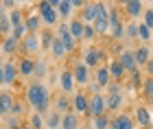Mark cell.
Wrapping results in <instances>:
<instances>
[{"mask_svg": "<svg viewBox=\"0 0 153 129\" xmlns=\"http://www.w3.org/2000/svg\"><path fill=\"white\" fill-rule=\"evenodd\" d=\"M109 123L112 120L107 118V114L105 116H96V118H92V129H109Z\"/></svg>", "mask_w": 153, "mask_h": 129, "instance_id": "obj_37", "label": "cell"}, {"mask_svg": "<svg viewBox=\"0 0 153 129\" xmlns=\"http://www.w3.org/2000/svg\"><path fill=\"white\" fill-rule=\"evenodd\" d=\"M55 37L64 42L66 50H68V55H70V53H74V48H76V39H74V37L70 35V29H68V22H61V24L57 26V29H55Z\"/></svg>", "mask_w": 153, "mask_h": 129, "instance_id": "obj_5", "label": "cell"}, {"mask_svg": "<svg viewBox=\"0 0 153 129\" xmlns=\"http://www.w3.org/2000/svg\"><path fill=\"white\" fill-rule=\"evenodd\" d=\"M134 57H136L138 68H144V66H147V64L151 62V50H149V46L140 44L138 48H134Z\"/></svg>", "mask_w": 153, "mask_h": 129, "instance_id": "obj_18", "label": "cell"}, {"mask_svg": "<svg viewBox=\"0 0 153 129\" xmlns=\"http://www.w3.org/2000/svg\"><path fill=\"white\" fill-rule=\"evenodd\" d=\"M13 103H16V99H13V94L11 92H2L0 90V118H4V116H9L11 114V107Z\"/></svg>", "mask_w": 153, "mask_h": 129, "instance_id": "obj_16", "label": "cell"}, {"mask_svg": "<svg viewBox=\"0 0 153 129\" xmlns=\"http://www.w3.org/2000/svg\"><path fill=\"white\" fill-rule=\"evenodd\" d=\"M94 37H96L94 26H92V24H85V31H83V39H85V42H92Z\"/></svg>", "mask_w": 153, "mask_h": 129, "instance_id": "obj_41", "label": "cell"}, {"mask_svg": "<svg viewBox=\"0 0 153 129\" xmlns=\"http://www.w3.org/2000/svg\"><path fill=\"white\" fill-rule=\"evenodd\" d=\"M149 105H151V107H153V96H149Z\"/></svg>", "mask_w": 153, "mask_h": 129, "instance_id": "obj_48", "label": "cell"}, {"mask_svg": "<svg viewBox=\"0 0 153 129\" xmlns=\"http://www.w3.org/2000/svg\"><path fill=\"white\" fill-rule=\"evenodd\" d=\"M138 37V22H125V39H136Z\"/></svg>", "mask_w": 153, "mask_h": 129, "instance_id": "obj_34", "label": "cell"}, {"mask_svg": "<svg viewBox=\"0 0 153 129\" xmlns=\"http://www.w3.org/2000/svg\"><path fill=\"white\" fill-rule=\"evenodd\" d=\"M4 85V72H2V68H0V87Z\"/></svg>", "mask_w": 153, "mask_h": 129, "instance_id": "obj_47", "label": "cell"}, {"mask_svg": "<svg viewBox=\"0 0 153 129\" xmlns=\"http://www.w3.org/2000/svg\"><path fill=\"white\" fill-rule=\"evenodd\" d=\"M4 66V62H2V55H0V68H2Z\"/></svg>", "mask_w": 153, "mask_h": 129, "instance_id": "obj_49", "label": "cell"}, {"mask_svg": "<svg viewBox=\"0 0 153 129\" xmlns=\"http://www.w3.org/2000/svg\"><path fill=\"white\" fill-rule=\"evenodd\" d=\"M51 55H53L55 59H64V57L68 55V50H66V46H64L61 39L55 37V42H53V46H51Z\"/></svg>", "mask_w": 153, "mask_h": 129, "instance_id": "obj_29", "label": "cell"}, {"mask_svg": "<svg viewBox=\"0 0 153 129\" xmlns=\"http://www.w3.org/2000/svg\"><path fill=\"white\" fill-rule=\"evenodd\" d=\"M142 96H153V77H144V81H142Z\"/></svg>", "mask_w": 153, "mask_h": 129, "instance_id": "obj_38", "label": "cell"}, {"mask_svg": "<svg viewBox=\"0 0 153 129\" xmlns=\"http://www.w3.org/2000/svg\"><path fill=\"white\" fill-rule=\"evenodd\" d=\"M68 29H70V35L76 39V42H83V31H85V24H83L79 18H72L70 22H68Z\"/></svg>", "mask_w": 153, "mask_h": 129, "instance_id": "obj_23", "label": "cell"}, {"mask_svg": "<svg viewBox=\"0 0 153 129\" xmlns=\"http://www.w3.org/2000/svg\"><path fill=\"white\" fill-rule=\"evenodd\" d=\"M118 62L123 64V68H125V72H127V74H131V72H136V70H138V64H136L134 50H129V48L120 50V55H118Z\"/></svg>", "mask_w": 153, "mask_h": 129, "instance_id": "obj_12", "label": "cell"}, {"mask_svg": "<svg viewBox=\"0 0 153 129\" xmlns=\"http://www.w3.org/2000/svg\"><path fill=\"white\" fill-rule=\"evenodd\" d=\"M24 101H26V105L33 107V112L44 114L51 107V92H48V87L42 81H33L24 90Z\"/></svg>", "mask_w": 153, "mask_h": 129, "instance_id": "obj_1", "label": "cell"}, {"mask_svg": "<svg viewBox=\"0 0 153 129\" xmlns=\"http://www.w3.org/2000/svg\"><path fill=\"white\" fill-rule=\"evenodd\" d=\"M57 13H59V18H70L72 16V2L70 0H59Z\"/></svg>", "mask_w": 153, "mask_h": 129, "instance_id": "obj_32", "label": "cell"}, {"mask_svg": "<svg viewBox=\"0 0 153 129\" xmlns=\"http://www.w3.org/2000/svg\"><path fill=\"white\" fill-rule=\"evenodd\" d=\"M20 120H22V118L9 116V118H7V129H20V127H22V125H20Z\"/></svg>", "mask_w": 153, "mask_h": 129, "instance_id": "obj_43", "label": "cell"}, {"mask_svg": "<svg viewBox=\"0 0 153 129\" xmlns=\"http://www.w3.org/2000/svg\"><path fill=\"white\" fill-rule=\"evenodd\" d=\"M2 72H4V85H9V87H11L13 83H16V79L20 77L16 59H7L4 66H2Z\"/></svg>", "mask_w": 153, "mask_h": 129, "instance_id": "obj_11", "label": "cell"}, {"mask_svg": "<svg viewBox=\"0 0 153 129\" xmlns=\"http://www.w3.org/2000/svg\"><path fill=\"white\" fill-rule=\"evenodd\" d=\"M109 129H136L134 116H131V114H118V116L112 118Z\"/></svg>", "mask_w": 153, "mask_h": 129, "instance_id": "obj_14", "label": "cell"}, {"mask_svg": "<svg viewBox=\"0 0 153 129\" xmlns=\"http://www.w3.org/2000/svg\"><path fill=\"white\" fill-rule=\"evenodd\" d=\"M39 42H42V50H51V46L55 42V29H44L39 33Z\"/></svg>", "mask_w": 153, "mask_h": 129, "instance_id": "obj_28", "label": "cell"}, {"mask_svg": "<svg viewBox=\"0 0 153 129\" xmlns=\"http://www.w3.org/2000/svg\"><path fill=\"white\" fill-rule=\"evenodd\" d=\"M11 31H13V26H11L9 13H4L2 9H0V35H2V37H9Z\"/></svg>", "mask_w": 153, "mask_h": 129, "instance_id": "obj_27", "label": "cell"}, {"mask_svg": "<svg viewBox=\"0 0 153 129\" xmlns=\"http://www.w3.org/2000/svg\"><path fill=\"white\" fill-rule=\"evenodd\" d=\"M107 112V96L105 94H90V107H88V116L96 118V116H105Z\"/></svg>", "mask_w": 153, "mask_h": 129, "instance_id": "obj_3", "label": "cell"}, {"mask_svg": "<svg viewBox=\"0 0 153 129\" xmlns=\"http://www.w3.org/2000/svg\"><path fill=\"white\" fill-rule=\"evenodd\" d=\"M29 127H31V129H46V118H44V114L33 112L31 118H29Z\"/></svg>", "mask_w": 153, "mask_h": 129, "instance_id": "obj_30", "label": "cell"}, {"mask_svg": "<svg viewBox=\"0 0 153 129\" xmlns=\"http://www.w3.org/2000/svg\"><path fill=\"white\" fill-rule=\"evenodd\" d=\"M125 103V94L120 92H107V110L109 112H118Z\"/></svg>", "mask_w": 153, "mask_h": 129, "instance_id": "obj_20", "label": "cell"}, {"mask_svg": "<svg viewBox=\"0 0 153 129\" xmlns=\"http://www.w3.org/2000/svg\"><path fill=\"white\" fill-rule=\"evenodd\" d=\"M59 87H61V92L64 94H72L74 92V87H76V81L72 77V70L70 68H64L59 74Z\"/></svg>", "mask_w": 153, "mask_h": 129, "instance_id": "obj_10", "label": "cell"}, {"mask_svg": "<svg viewBox=\"0 0 153 129\" xmlns=\"http://www.w3.org/2000/svg\"><path fill=\"white\" fill-rule=\"evenodd\" d=\"M42 18H39V13L35 11V13H29V16H26V29H29V33H35V35H39L42 31Z\"/></svg>", "mask_w": 153, "mask_h": 129, "instance_id": "obj_21", "label": "cell"}, {"mask_svg": "<svg viewBox=\"0 0 153 129\" xmlns=\"http://www.w3.org/2000/svg\"><path fill=\"white\" fill-rule=\"evenodd\" d=\"M70 2H72V9H83V7H85L83 0H70Z\"/></svg>", "mask_w": 153, "mask_h": 129, "instance_id": "obj_45", "label": "cell"}, {"mask_svg": "<svg viewBox=\"0 0 153 129\" xmlns=\"http://www.w3.org/2000/svg\"><path fill=\"white\" fill-rule=\"evenodd\" d=\"M94 83L99 85V87H109V83H112V77H109V68H107V64H103V66L96 68Z\"/></svg>", "mask_w": 153, "mask_h": 129, "instance_id": "obj_17", "label": "cell"}, {"mask_svg": "<svg viewBox=\"0 0 153 129\" xmlns=\"http://www.w3.org/2000/svg\"><path fill=\"white\" fill-rule=\"evenodd\" d=\"M70 70H72V77H74V81H76V85H90V83H92V77H90V68L83 64L81 59L72 64Z\"/></svg>", "mask_w": 153, "mask_h": 129, "instance_id": "obj_6", "label": "cell"}, {"mask_svg": "<svg viewBox=\"0 0 153 129\" xmlns=\"http://www.w3.org/2000/svg\"><path fill=\"white\" fill-rule=\"evenodd\" d=\"M142 70H144V74H147V77H153V57H151V62L144 66Z\"/></svg>", "mask_w": 153, "mask_h": 129, "instance_id": "obj_44", "label": "cell"}, {"mask_svg": "<svg viewBox=\"0 0 153 129\" xmlns=\"http://www.w3.org/2000/svg\"><path fill=\"white\" fill-rule=\"evenodd\" d=\"M142 24H147L149 29H153V9H144V16H142Z\"/></svg>", "mask_w": 153, "mask_h": 129, "instance_id": "obj_42", "label": "cell"}, {"mask_svg": "<svg viewBox=\"0 0 153 129\" xmlns=\"http://www.w3.org/2000/svg\"><path fill=\"white\" fill-rule=\"evenodd\" d=\"M46 74H48V64L44 62V59H37V62H35V74H33V77L44 79Z\"/></svg>", "mask_w": 153, "mask_h": 129, "instance_id": "obj_36", "label": "cell"}, {"mask_svg": "<svg viewBox=\"0 0 153 129\" xmlns=\"http://www.w3.org/2000/svg\"><path fill=\"white\" fill-rule=\"evenodd\" d=\"M72 110V101L66 96V94H61V96L55 99V112H59V114H68Z\"/></svg>", "mask_w": 153, "mask_h": 129, "instance_id": "obj_26", "label": "cell"}, {"mask_svg": "<svg viewBox=\"0 0 153 129\" xmlns=\"http://www.w3.org/2000/svg\"><path fill=\"white\" fill-rule=\"evenodd\" d=\"M134 123L142 129H149L153 125V114H151V107H144V105H136L134 110Z\"/></svg>", "mask_w": 153, "mask_h": 129, "instance_id": "obj_7", "label": "cell"}, {"mask_svg": "<svg viewBox=\"0 0 153 129\" xmlns=\"http://www.w3.org/2000/svg\"><path fill=\"white\" fill-rule=\"evenodd\" d=\"M18 72H20V77H33L35 74V59L29 57V55L20 57L18 59Z\"/></svg>", "mask_w": 153, "mask_h": 129, "instance_id": "obj_15", "label": "cell"}, {"mask_svg": "<svg viewBox=\"0 0 153 129\" xmlns=\"http://www.w3.org/2000/svg\"><path fill=\"white\" fill-rule=\"evenodd\" d=\"M151 9H153V2H151Z\"/></svg>", "mask_w": 153, "mask_h": 129, "instance_id": "obj_52", "label": "cell"}, {"mask_svg": "<svg viewBox=\"0 0 153 129\" xmlns=\"http://www.w3.org/2000/svg\"><path fill=\"white\" fill-rule=\"evenodd\" d=\"M123 11L127 13L129 18H142L144 16V4L142 0H127V2H123Z\"/></svg>", "mask_w": 153, "mask_h": 129, "instance_id": "obj_13", "label": "cell"}, {"mask_svg": "<svg viewBox=\"0 0 153 129\" xmlns=\"http://www.w3.org/2000/svg\"><path fill=\"white\" fill-rule=\"evenodd\" d=\"M81 62L85 64L90 70H92V68H99V66H103V62H105V50H103V48H94V46H90V48L83 50Z\"/></svg>", "mask_w": 153, "mask_h": 129, "instance_id": "obj_4", "label": "cell"}, {"mask_svg": "<svg viewBox=\"0 0 153 129\" xmlns=\"http://www.w3.org/2000/svg\"><path fill=\"white\" fill-rule=\"evenodd\" d=\"M129 77H131V85H136V87H142V70H140V68H138V70L136 72H131L129 74Z\"/></svg>", "mask_w": 153, "mask_h": 129, "instance_id": "obj_40", "label": "cell"}, {"mask_svg": "<svg viewBox=\"0 0 153 129\" xmlns=\"http://www.w3.org/2000/svg\"><path fill=\"white\" fill-rule=\"evenodd\" d=\"M35 9H37V13H39L42 22H44L48 29H57V26H59V13H57V9L51 4V0H39Z\"/></svg>", "mask_w": 153, "mask_h": 129, "instance_id": "obj_2", "label": "cell"}, {"mask_svg": "<svg viewBox=\"0 0 153 129\" xmlns=\"http://www.w3.org/2000/svg\"><path fill=\"white\" fill-rule=\"evenodd\" d=\"M20 46H22V50L26 53V55H35V53L42 50V42H39V35H35V33H29L22 42H20Z\"/></svg>", "mask_w": 153, "mask_h": 129, "instance_id": "obj_9", "label": "cell"}, {"mask_svg": "<svg viewBox=\"0 0 153 129\" xmlns=\"http://www.w3.org/2000/svg\"><path fill=\"white\" fill-rule=\"evenodd\" d=\"M61 129H79V114H74L72 110L61 114Z\"/></svg>", "mask_w": 153, "mask_h": 129, "instance_id": "obj_24", "label": "cell"}, {"mask_svg": "<svg viewBox=\"0 0 153 129\" xmlns=\"http://www.w3.org/2000/svg\"><path fill=\"white\" fill-rule=\"evenodd\" d=\"M88 107H90V96L85 92H74L72 94V112L79 114V116H83V114L88 116Z\"/></svg>", "mask_w": 153, "mask_h": 129, "instance_id": "obj_8", "label": "cell"}, {"mask_svg": "<svg viewBox=\"0 0 153 129\" xmlns=\"http://www.w3.org/2000/svg\"><path fill=\"white\" fill-rule=\"evenodd\" d=\"M2 7H9V9L13 11V7H18V2H16V0H4V2H2Z\"/></svg>", "mask_w": 153, "mask_h": 129, "instance_id": "obj_46", "label": "cell"}, {"mask_svg": "<svg viewBox=\"0 0 153 129\" xmlns=\"http://www.w3.org/2000/svg\"><path fill=\"white\" fill-rule=\"evenodd\" d=\"M2 39H4V37H2V35H0V46H2Z\"/></svg>", "mask_w": 153, "mask_h": 129, "instance_id": "obj_51", "label": "cell"}, {"mask_svg": "<svg viewBox=\"0 0 153 129\" xmlns=\"http://www.w3.org/2000/svg\"><path fill=\"white\" fill-rule=\"evenodd\" d=\"M92 26H94L96 35H107L109 33V20H96Z\"/></svg>", "mask_w": 153, "mask_h": 129, "instance_id": "obj_35", "label": "cell"}, {"mask_svg": "<svg viewBox=\"0 0 153 129\" xmlns=\"http://www.w3.org/2000/svg\"><path fill=\"white\" fill-rule=\"evenodd\" d=\"M79 20L83 24H94L96 22V2H85V7L81 9Z\"/></svg>", "mask_w": 153, "mask_h": 129, "instance_id": "obj_19", "label": "cell"}, {"mask_svg": "<svg viewBox=\"0 0 153 129\" xmlns=\"http://www.w3.org/2000/svg\"><path fill=\"white\" fill-rule=\"evenodd\" d=\"M20 129H31V127H29V125H22V127H20Z\"/></svg>", "mask_w": 153, "mask_h": 129, "instance_id": "obj_50", "label": "cell"}, {"mask_svg": "<svg viewBox=\"0 0 153 129\" xmlns=\"http://www.w3.org/2000/svg\"><path fill=\"white\" fill-rule=\"evenodd\" d=\"M138 39H142V42H151L153 39V33L147 24H142V22H138Z\"/></svg>", "mask_w": 153, "mask_h": 129, "instance_id": "obj_33", "label": "cell"}, {"mask_svg": "<svg viewBox=\"0 0 153 129\" xmlns=\"http://www.w3.org/2000/svg\"><path fill=\"white\" fill-rule=\"evenodd\" d=\"M46 129H61V114L59 112H51L46 116Z\"/></svg>", "mask_w": 153, "mask_h": 129, "instance_id": "obj_31", "label": "cell"}, {"mask_svg": "<svg viewBox=\"0 0 153 129\" xmlns=\"http://www.w3.org/2000/svg\"><path fill=\"white\" fill-rule=\"evenodd\" d=\"M18 48H20V42L13 35H9V37H4L2 39V53L7 57H11V55H16L18 53Z\"/></svg>", "mask_w": 153, "mask_h": 129, "instance_id": "obj_25", "label": "cell"}, {"mask_svg": "<svg viewBox=\"0 0 153 129\" xmlns=\"http://www.w3.org/2000/svg\"><path fill=\"white\" fill-rule=\"evenodd\" d=\"M9 116H18V118H22V116H24V103H22V101H18V99H16V103H13Z\"/></svg>", "mask_w": 153, "mask_h": 129, "instance_id": "obj_39", "label": "cell"}, {"mask_svg": "<svg viewBox=\"0 0 153 129\" xmlns=\"http://www.w3.org/2000/svg\"><path fill=\"white\" fill-rule=\"evenodd\" d=\"M107 68H109V77H112V79L116 81V83H120V81H125L123 77H125L127 72H125V68H123V64L118 62V59H112V62L107 64Z\"/></svg>", "mask_w": 153, "mask_h": 129, "instance_id": "obj_22", "label": "cell"}]
</instances>
